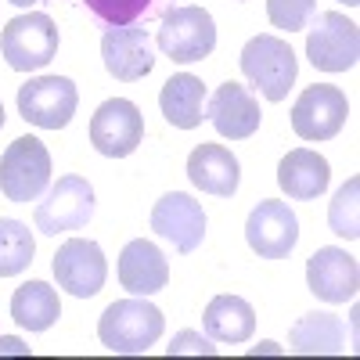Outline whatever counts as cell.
<instances>
[{
	"label": "cell",
	"instance_id": "obj_1",
	"mask_svg": "<svg viewBox=\"0 0 360 360\" xmlns=\"http://www.w3.org/2000/svg\"><path fill=\"white\" fill-rule=\"evenodd\" d=\"M166 317L159 307L144 299H119L98 321V339L115 356H141L162 339Z\"/></svg>",
	"mask_w": 360,
	"mask_h": 360
},
{
	"label": "cell",
	"instance_id": "obj_2",
	"mask_svg": "<svg viewBox=\"0 0 360 360\" xmlns=\"http://www.w3.org/2000/svg\"><path fill=\"white\" fill-rule=\"evenodd\" d=\"M242 72L266 101H285L299 72L295 51L281 37H270V33L252 37L242 47Z\"/></svg>",
	"mask_w": 360,
	"mask_h": 360
},
{
	"label": "cell",
	"instance_id": "obj_3",
	"mask_svg": "<svg viewBox=\"0 0 360 360\" xmlns=\"http://www.w3.org/2000/svg\"><path fill=\"white\" fill-rule=\"evenodd\" d=\"M51 184V155L40 137H18L0 155V195L8 202L29 205Z\"/></svg>",
	"mask_w": 360,
	"mask_h": 360
},
{
	"label": "cell",
	"instance_id": "obj_4",
	"mask_svg": "<svg viewBox=\"0 0 360 360\" xmlns=\"http://www.w3.org/2000/svg\"><path fill=\"white\" fill-rule=\"evenodd\" d=\"M159 51L180 65L202 62L217 47V22L205 8H169L159 22Z\"/></svg>",
	"mask_w": 360,
	"mask_h": 360
},
{
	"label": "cell",
	"instance_id": "obj_5",
	"mask_svg": "<svg viewBox=\"0 0 360 360\" xmlns=\"http://www.w3.org/2000/svg\"><path fill=\"white\" fill-rule=\"evenodd\" d=\"M0 54L15 72H37L58 54V25L51 15H18L0 33Z\"/></svg>",
	"mask_w": 360,
	"mask_h": 360
},
{
	"label": "cell",
	"instance_id": "obj_6",
	"mask_svg": "<svg viewBox=\"0 0 360 360\" xmlns=\"http://www.w3.org/2000/svg\"><path fill=\"white\" fill-rule=\"evenodd\" d=\"M307 58L321 72H346L360 58V29L339 11H324L307 29Z\"/></svg>",
	"mask_w": 360,
	"mask_h": 360
},
{
	"label": "cell",
	"instance_id": "obj_7",
	"mask_svg": "<svg viewBox=\"0 0 360 360\" xmlns=\"http://www.w3.org/2000/svg\"><path fill=\"white\" fill-rule=\"evenodd\" d=\"M79 94L69 76H37L18 86V115L40 130H62L76 115Z\"/></svg>",
	"mask_w": 360,
	"mask_h": 360
},
{
	"label": "cell",
	"instance_id": "obj_8",
	"mask_svg": "<svg viewBox=\"0 0 360 360\" xmlns=\"http://www.w3.org/2000/svg\"><path fill=\"white\" fill-rule=\"evenodd\" d=\"M90 217H94V188L83 176H62L33 213L37 231L51 238L65 231H83Z\"/></svg>",
	"mask_w": 360,
	"mask_h": 360
},
{
	"label": "cell",
	"instance_id": "obj_9",
	"mask_svg": "<svg viewBox=\"0 0 360 360\" xmlns=\"http://www.w3.org/2000/svg\"><path fill=\"white\" fill-rule=\"evenodd\" d=\"M51 270H54L58 288H65L76 299L98 295L105 288V278H108L105 252H101L98 242H90V238H69V242L54 252Z\"/></svg>",
	"mask_w": 360,
	"mask_h": 360
},
{
	"label": "cell",
	"instance_id": "obj_10",
	"mask_svg": "<svg viewBox=\"0 0 360 360\" xmlns=\"http://www.w3.org/2000/svg\"><path fill=\"white\" fill-rule=\"evenodd\" d=\"M349 115V101L339 86L314 83L292 105V130L303 141H332Z\"/></svg>",
	"mask_w": 360,
	"mask_h": 360
},
{
	"label": "cell",
	"instance_id": "obj_11",
	"mask_svg": "<svg viewBox=\"0 0 360 360\" xmlns=\"http://www.w3.org/2000/svg\"><path fill=\"white\" fill-rule=\"evenodd\" d=\"M141 141H144V115L127 98L105 101L94 112V119H90V144H94L105 159L134 155Z\"/></svg>",
	"mask_w": 360,
	"mask_h": 360
},
{
	"label": "cell",
	"instance_id": "obj_12",
	"mask_svg": "<svg viewBox=\"0 0 360 360\" xmlns=\"http://www.w3.org/2000/svg\"><path fill=\"white\" fill-rule=\"evenodd\" d=\"M245 242L259 259H285L299 242V220L288 202L263 198L245 220Z\"/></svg>",
	"mask_w": 360,
	"mask_h": 360
},
{
	"label": "cell",
	"instance_id": "obj_13",
	"mask_svg": "<svg viewBox=\"0 0 360 360\" xmlns=\"http://www.w3.org/2000/svg\"><path fill=\"white\" fill-rule=\"evenodd\" d=\"M307 285L324 303H349L360 288V263L346 249L324 245L307 259Z\"/></svg>",
	"mask_w": 360,
	"mask_h": 360
},
{
	"label": "cell",
	"instance_id": "obj_14",
	"mask_svg": "<svg viewBox=\"0 0 360 360\" xmlns=\"http://www.w3.org/2000/svg\"><path fill=\"white\" fill-rule=\"evenodd\" d=\"M101 58H105V69L119 83H137L155 65L148 29H137V25H112V29H105Z\"/></svg>",
	"mask_w": 360,
	"mask_h": 360
},
{
	"label": "cell",
	"instance_id": "obj_15",
	"mask_svg": "<svg viewBox=\"0 0 360 360\" xmlns=\"http://www.w3.org/2000/svg\"><path fill=\"white\" fill-rule=\"evenodd\" d=\"M152 231L166 238V242H173L176 252H195L205 238V213L191 195L169 191L152 209Z\"/></svg>",
	"mask_w": 360,
	"mask_h": 360
},
{
	"label": "cell",
	"instance_id": "obj_16",
	"mask_svg": "<svg viewBox=\"0 0 360 360\" xmlns=\"http://www.w3.org/2000/svg\"><path fill=\"white\" fill-rule=\"evenodd\" d=\"M205 119L217 127L220 137L227 141H245L259 130V101L249 94L242 83H224L213 90V98L205 105Z\"/></svg>",
	"mask_w": 360,
	"mask_h": 360
},
{
	"label": "cell",
	"instance_id": "obj_17",
	"mask_svg": "<svg viewBox=\"0 0 360 360\" xmlns=\"http://www.w3.org/2000/svg\"><path fill=\"white\" fill-rule=\"evenodd\" d=\"M119 281L130 295H155L169 281V263L159 245L134 238V242L119 252Z\"/></svg>",
	"mask_w": 360,
	"mask_h": 360
},
{
	"label": "cell",
	"instance_id": "obj_18",
	"mask_svg": "<svg viewBox=\"0 0 360 360\" xmlns=\"http://www.w3.org/2000/svg\"><path fill=\"white\" fill-rule=\"evenodd\" d=\"M188 176L191 184L205 195L217 198H231L242 184V166L231 155V148L224 144H198L195 152L188 155Z\"/></svg>",
	"mask_w": 360,
	"mask_h": 360
},
{
	"label": "cell",
	"instance_id": "obj_19",
	"mask_svg": "<svg viewBox=\"0 0 360 360\" xmlns=\"http://www.w3.org/2000/svg\"><path fill=\"white\" fill-rule=\"evenodd\" d=\"M328 180H332V166H328L324 155L310 152V148H295L278 166V184L295 202H314L317 195H324Z\"/></svg>",
	"mask_w": 360,
	"mask_h": 360
},
{
	"label": "cell",
	"instance_id": "obj_20",
	"mask_svg": "<svg viewBox=\"0 0 360 360\" xmlns=\"http://www.w3.org/2000/svg\"><path fill=\"white\" fill-rule=\"evenodd\" d=\"M159 108L166 115V123H173L176 130H195L202 123L205 112V86L198 76L191 72H176L162 83L159 94Z\"/></svg>",
	"mask_w": 360,
	"mask_h": 360
},
{
	"label": "cell",
	"instance_id": "obj_21",
	"mask_svg": "<svg viewBox=\"0 0 360 360\" xmlns=\"http://www.w3.org/2000/svg\"><path fill=\"white\" fill-rule=\"evenodd\" d=\"M205 335L213 342H249L256 332V310L242 295H217L205 307Z\"/></svg>",
	"mask_w": 360,
	"mask_h": 360
},
{
	"label": "cell",
	"instance_id": "obj_22",
	"mask_svg": "<svg viewBox=\"0 0 360 360\" xmlns=\"http://www.w3.org/2000/svg\"><path fill=\"white\" fill-rule=\"evenodd\" d=\"M288 342L303 356H339L346 353V328L332 314H307L292 324Z\"/></svg>",
	"mask_w": 360,
	"mask_h": 360
},
{
	"label": "cell",
	"instance_id": "obj_23",
	"mask_svg": "<svg viewBox=\"0 0 360 360\" xmlns=\"http://www.w3.org/2000/svg\"><path fill=\"white\" fill-rule=\"evenodd\" d=\"M11 317L25 332H47V328L62 317V303L58 292L47 281H25L11 295Z\"/></svg>",
	"mask_w": 360,
	"mask_h": 360
},
{
	"label": "cell",
	"instance_id": "obj_24",
	"mask_svg": "<svg viewBox=\"0 0 360 360\" xmlns=\"http://www.w3.org/2000/svg\"><path fill=\"white\" fill-rule=\"evenodd\" d=\"M37 242L22 220H0V278H15L33 263Z\"/></svg>",
	"mask_w": 360,
	"mask_h": 360
},
{
	"label": "cell",
	"instance_id": "obj_25",
	"mask_svg": "<svg viewBox=\"0 0 360 360\" xmlns=\"http://www.w3.org/2000/svg\"><path fill=\"white\" fill-rule=\"evenodd\" d=\"M360 176H349L342 191L332 198V205H328V227H332L339 238H346V242H353V238H360Z\"/></svg>",
	"mask_w": 360,
	"mask_h": 360
},
{
	"label": "cell",
	"instance_id": "obj_26",
	"mask_svg": "<svg viewBox=\"0 0 360 360\" xmlns=\"http://www.w3.org/2000/svg\"><path fill=\"white\" fill-rule=\"evenodd\" d=\"M317 4L314 0H266V18L274 29H285V33H299L307 29L314 18Z\"/></svg>",
	"mask_w": 360,
	"mask_h": 360
},
{
	"label": "cell",
	"instance_id": "obj_27",
	"mask_svg": "<svg viewBox=\"0 0 360 360\" xmlns=\"http://www.w3.org/2000/svg\"><path fill=\"white\" fill-rule=\"evenodd\" d=\"M83 4L108 25H134L152 8V0H83Z\"/></svg>",
	"mask_w": 360,
	"mask_h": 360
},
{
	"label": "cell",
	"instance_id": "obj_28",
	"mask_svg": "<svg viewBox=\"0 0 360 360\" xmlns=\"http://www.w3.org/2000/svg\"><path fill=\"white\" fill-rule=\"evenodd\" d=\"M166 353H169V356H213L217 346L209 342L202 332H191V328H184V332L173 335V342H169Z\"/></svg>",
	"mask_w": 360,
	"mask_h": 360
},
{
	"label": "cell",
	"instance_id": "obj_29",
	"mask_svg": "<svg viewBox=\"0 0 360 360\" xmlns=\"http://www.w3.org/2000/svg\"><path fill=\"white\" fill-rule=\"evenodd\" d=\"M0 353H15V356H29V349L18 339H0Z\"/></svg>",
	"mask_w": 360,
	"mask_h": 360
},
{
	"label": "cell",
	"instance_id": "obj_30",
	"mask_svg": "<svg viewBox=\"0 0 360 360\" xmlns=\"http://www.w3.org/2000/svg\"><path fill=\"white\" fill-rule=\"evenodd\" d=\"M252 353H281V349H278V346H274V342H259V346H256V349H252Z\"/></svg>",
	"mask_w": 360,
	"mask_h": 360
},
{
	"label": "cell",
	"instance_id": "obj_31",
	"mask_svg": "<svg viewBox=\"0 0 360 360\" xmlns=\"http://www.w3.org/2000/svg\"><path fill=\"white\" fill-rule=\"evenodd\" d=\"M8 4H15V8H33V4H44V0H8Z\"/></svg>",
	"mask_w": 360,
	"mask_h": 360
},
{
	"label": "cell",
	"instance_id": "obj_32",
	"mask_svg": "<svg viewBox=\"0 0 360 360\" xmlns=\"http://www.w3.org/2000/svg\"><path fill=\"white\" fill-rule=\"evenodd\" d=\"M339 4H346V8H356V4H360V0H339Z\"/></svg>",
	"mask_w": 360,
	"mask_h": 360
},
{
	"label": "cell",
	"instance_id": "obj_33",
	"mask_svg": "<svg viewBox=\"0 0 360 360\" xmlns=\"http://www.w3.org/2000/svg\"><path fill=\"white\" fill-rule=\"evenodd\" d=\"M0 127H4V105H0Z\"/></svg>",
	"mask_w": 360,
	"mask_h": 360
}]
</instances>
